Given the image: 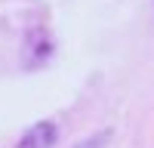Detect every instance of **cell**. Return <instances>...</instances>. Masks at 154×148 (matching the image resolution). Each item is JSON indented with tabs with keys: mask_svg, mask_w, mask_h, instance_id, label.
<instances>
[{
	"mask_svg": "<svg viewBox=\"0 0 154 148\" xmlns=\"http://www.w3.org/2000/svg\"><path fill=\"white\" fill-rule=\"evenodd\" d=\"M111 130H99V133H93V136H86L83 142H77V145H71V148H108V142H111Z\"/></svg>",
	"mask_w": 154,
	"mask_h": 148,
	"instance_id": "7a4b0ae2",
	"label": "cell"
},
{
	"mask_svg": "<svg viewBox=\"0 0 154 148\" xmlns=\"http://www.w3.org/2000/svg\"><path fill=\"white\" fill-rule=\"evenodd\" d=\"M59 142V127L53 120H40L31 130H25V136L16 142V148H56Z\"/></svg>",
	"mask_w": 154,
	"mask_h": 148,
	"instance_id": "6da1fadb",
	"label": "cell"
}]
</instances>
